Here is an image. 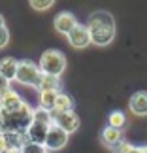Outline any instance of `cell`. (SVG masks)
I'll return each mask as SVG.
<instances>
[{"label":"cell","mask_w":147,"mask_h":153,"mask_svg":"<svg viewBox=\"0 0 147 153\" xmlns=\"http://www.w3.org/2000/svg\"><path fill=\"white\" fill-rule=\"evenodd\" d=\"M87 28L91 34V44L98 48L109 45L115 38V17L106 10H96L89 15Z\"/></svg>","instance_id":"obj_1"},{"label":"cell","mask_w":147,"mask_h":153,"mask_svg":"<svg viewBox=\"0 0 147 153\" xmlns=\"http://www.w3.org/2000/svg\"><path fill=\"white\" fill-rule=\"evenodd\" d=\"M32 114H34V108L27 102L15 111H6L0 108V134L27 132V128L32 123Z\"/></svg>","instance_id":"obj_2"},{"label":"cell","mask_w":147,"mask_h":153,"mask_svg":"<svg viewBox=\"0 0 147 153\" xmlns=\"http://www.w3.org/2000/svg\"><path fill=\"white\" fill-rule=\"evenodd\" d=\"M38 68L44 76H55L61 78L62 72L66 70V57L58 49H45L38 61Z\"/></svg>","instance_id":"obj_3"},{"label":"cell","mask_w":147,"mask_h":153,"mask_svg":"<svg viewBox=\"0 0 147 153\" xmlns=\"http://www.w3.org/2000/svg\"><path fill=\"white\" fill-rule=\"evenodd\" d=\"M42 72H40L38 64L28 61V59H23L17 64V74H15V81L21 85H28V87H34L38 89L40 81H42Z\"/></svg>","instance_id":"obj_4"},{"label":"cell","mask_w":147,"mask_h":153,"mask_svg":"<svg viewBox=\"0 0 147 153\" xmlns=\"http://www.w3.org/2000/svg\"><path fill=\"white\" fill-rule=\"evenodd\" d=\"M68 138H70V134L66 131H62V128H58L55 125H51L49 131H47V136H45L44 148H45V151H47V153L58 151V149H62L64 146L68 144Z\"/></svg>","instance_id":"obj_5"},{"label":"cell","mask_w":147,"mask_h":153,"mask_svg":"<svg viewBox=\"0 0 147 153\" xmlns=\"http://www.w3.org/2000/svg\"><path fill=\"white\" fill-rule=\"evenodd\" d=\"M51 117H53V125L66 131L68 134L75 132L81 127V119L75 111H66V114H55V111H51Z\"/></svg>","instance_id":"obj_6"},{"label":"cell","mask_w":147,"mask_h":153,"mask_svg":"<svg viewBox=\"0 0 147 153\" xmlns=\"http://www.w3.org/2000/svg\"><path fill=\"white\" fill-rule=\"evenodd\" d=\"M53 25H55V30L58 34H64V36H68L70 32L74 30L75 27L79 25L78 19L74 17V13H70V11H61V13L55 15V19H53Z\"/></svg>","instance_id":"obj_7"},{"label":"cell","mask_w":147,"mask_h":153,"mask_svg":"<svg viewBox=\"0 0 147 153\" xmlns=\"http://www.w3.org/2000/svg\"><path fill=\"white\" fill-rule=\"evenodd\" d=\"M66 38H68V42L74 49H85L91 44V34H89V28L85 25H78Z\"/></svg>","instance_id":"obj_8"},{"label":"cell","mask_w":147,"mask_h":153,"mask_svg":"<svg viewBox=\"0 0 147 153\" xmlns=\"http://www.w3.org/2000/svg\"><path fill=\"white\" fill-rule=\"evenodd\" d=\"M51 125H45V123H40V121H32L30 127L27 128V140L32 144H40L44 146L45 142V136H47V131H49Z\"/></svg>","instance_id":"obj_9"},{"label":"cell","mask_w":147,"mask_h":153,"mask_svg":"<svg viewBox=\"0 0 147 153\" xmlns=\"http://www.w3.org/2000/svg\"><path fill=\"white\" fill-rule=\"evenodd\" d=\"M128 110L134 115L143 117L147 115V91H136L134 95L128 98Z\"/></svg>","instance_id":"obj_10"},{"label":"cell","mask_w":147,"mask_h":153,"mask_svg":"<svg viewBox=\"0 0 147 153\" xmlns=\"http://www.w3.org/2000/svg\"><path fill=\"white\" fill-rule=\"evenodd\" d=\"M23 104H25L23 97L13 89H10L8 93H4V95L0 97V108L6 110V111H15V110H19Z\"/></svg>","instance_id":"obj_11"},{"label":"cell","mask_w":147,"mask_h":153,"mask_svg":"<svg viewBox=\"0 0 147 153\" xmlns=\"http://www.w3.org/2000/svg\"><path fill=\"white\" fill-rule=\"evenodd\" d=\"M0 136H2V142H4V149H19L21 151V148L28 142L25 132H6V134H0Z\"/></svg>","instance_id":"obj_12"},{"label":"cell","mask_w":147,"mask_h":153,"mask_svg":"<svg viewBox=\"0 0 147 153\" xmlns=\"http://www.w3.org/2000/svg\"><path fill=\"white\" fill-rule=\"evenodd\" d=\"M17 64L19 61L13 57H4L2 61H0V76L6 78L11 83V81H15V74H17Z\"/></svg>","instance_id":"obj_13"},{"label":"cell","mask_w":147,"mask_h":153,"mask_svg":"<svg viewBox=\"0 0 147 153\" xmlns=\"http://www.w3.org/2000/svg\"><path fill=\"white\" fill-rule=\"evenodd\" d=\"M102 142L108 146V148L113 149L115 146H119L123 142V131L119 128H111V127H106L102 131Z\"/></svg>","instance_id":"obj_14"},{"label":"cell","mask_w":147,"mask_h":153,"mask_svg":"<svg viewBox=\"0 0 147 153\" xmlns=\"http://www.w3.org/2000/svg\"><path fill=\"white\" fill-rule=\"evenodd\" d=\"M55 114H66V111H74V98L66 95V93H58L57 102H55Z\"/></svg>","instance_id":"obj_15"},{"label":"cell","mask_w":147,"mask_h":153,"mask_svg":"<svg viewBox=\"0 0 147 153\" xmlns=\"http://www.w3.org/2000/svg\"><path fill=\"white\" fill-rule=\"evenodd\" d=\"M57 97L58 93H53V91H44L40 93V98H38V108H42L45 111H51L55 110V102H57Z\"/></svg>","instance_id":"obj_16"},{"label":"cell","mask_w":147,"mask_h":153,"mask_svg":"<svg viewBox=\"0 0 147 153\" xmlns=\"http://www.w3.org/2000/svg\"><path fill=\"white\" fill-rule=\"evenodd\" d=\"M126 123H128V119H126V114H125V111H121V110L109 111V115H108V127L123 131V128L126 127Z\"/></svg>","instance_id":"obj_17"},{"label":"cell","mask_w":147,"mask_h":153,"mask_svg":"<svg viewBox=\"0 0 147 153\" xmlns=\"http://www.w3.org/2000/svg\"><path fill=\"white\" fill-rule=\"evenodd\" d=\"M38 91H53V93H61V78L55 76H42V81L38 85Z\"/></svg>","instance_id":"obj_18"},{"label":"cell","mask_w":147,"mask_h":153,"mask_svg":"<svg viewBox=\"0 0 147 153\" xmlns=\"http://www.w3.org/2000/svg\"><path fill=\"white\" fill-rule=\"evenodd\" d=\"M115 153H147V146H132L126 140H123L119 146L113 148Z\"/></svg>","instance_id":"obj_19"},{"label":"cell","mask_w":147,"mask_h":153,"mask_svg":"<svg viewBox=\"0 0 147 153\" xmlns=\"http://www.w3.org/2000/svg\"><path fill=\"white\" fill-rule=\"evenodd\" d=\"M32 121H40V123H45V125H53L51 114H49V111H45V110H42V108H34Z\"/></svg>","instance_id":"obj_20"},{"label":"cell","mask_w":147,"mask_h":153,"mask_svg":"<svg viewBox=\"0 0 147 153\" xmlns=\"http://www.w3.org/2000/svg\"><path fill=\"white\" fill-rule=\"evenodd\" d=\"M55 4L53 0H30V8H34L36 11H45Z\"/></svg>","instance_id":"obj_21"},{"label":"cell","mask_w":147,"mask_h":153,"mask_svg":"<svg viewBox=\"0 0 147 153\" xmlns=\"http://www.w3.org/2000/svg\"><path fill=\"white\" fill-rule=\"evenodd\" d=\"M21 153H47V151H45V148H44V146H40V144L27 142V144L21 148Z\"/></svg>","instance_id":"obj_22"},{"label":"cell","mask_w":147,"mask_h":153,"mask_svg":"<svg viewBox=\"0 0 147 153\" xmlns=\"http://www.w3.org/2000/svg\"><path fill=\"white\" fill-rule=\"evenodd\" d=\"M8 44H10V30L8 27H2L0 28V49H4Z\"/></svg>","instance_id":"obj_23"},{"label":"cell","mask_w":147,"mask_h":153,"mask_svg":"<svg viewBox=\"0 0 147 153\" xmlns=\"http://www.w3.org/2000/svg\"><path fill=\"white\" fill-rule=\"evenodd\" d=\"M10 89H11V83H10L6 78H2V76H0V97H2L4 93H8Z\"/></svg>","instance_id":"obj_24"},{"label":"cell","mask_w":147,"mask_h":153,"mask_svg":"<svg viewBox=\"0 0 147 153\" xmlns=\"http://www.w3.org/2000/svg\"><path fill=\"white\" fill-rule=\"evenodd\" d=\"M2 153H21V151L19 149H4Z\"/></svg>","instance_id":"obj_25"},{"label":"cell","mask_w":147,"mask_h":153,"mask_svg":"<svg viewBox=\"0 0 147 153\" xmlns=\"http://www.w3.org/2000/svg\"><path fill=\"white\" fill-rule=\"evenodd\" d=\"M2 27H6V21H4V17L0 15V28H2Z\"/></svg>","instance_id":"obj_26"},{"label":"cell","mask_w":147,"mask_h":153,"mask_svg":"<svg viewBox=\"0 0 147 153\" xmlns=\"http://www.w3.org/2000/svg\"><path fill=\"white\" fill-rule=\"evenodd\" d=\"M4 151V142H2V136H0V153Z\"/></svg>","instance_id":"obj_27"}]
</instances>
